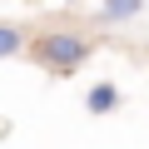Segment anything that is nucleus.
Segmentation results:
<instances>
[{
	"mask_svg": "<svg viewBox=\"0 0 149 149\" xmlns=\"http://www.w3.org/2000/svg\"><path fill=\"white\" fill-rule=\"evenodd\" d=\"M85 55H90V40L74 35V30H50V35H40V45H35V60H40L45 70H55V74L80 70Z\"/></svg>",
	"mask_w": 149,
	"mask_h": 149,
	"instance_id": "1",
	"label": "nucleus"
},
{
	"mask_svg": "<svg viewBox=\"0 0 149 149\" xmlns=\"http://www.w3.org/2000/svg\"><path fill=\"white\" fill-rule=\"evenodd\" d=\"M114 100H119L114 85H95V90L85 95V109H90V114H104V109H114Z\"/></svg>",
	"mask_w": 149,
	"mask_h": 149,
	"instance_id": "2",
	"label": "nucleus"
},
{
	"mask_svg": "<svg viewBox=\"0 0 149 149\" xmlns=\"http://www.w3.org/2000/svg\"><path fill=\"white\" fill-rule=\"evenodd\" d=\"M144 10V0H104V20H129Z\"/></svg>",
	"mask_w": 149,
	"mask_h": 149,
	"instance_id": "3",
	"label": "nucleus"
},
{
	"mask_svg": "<svg viewBox=\"0 0 149 149\" xmlns=\"http://www.w3.org/2000/svg\"><path fill=\"white\" fill-rule=\"evenodd\" d=\"M20 40H25V35H20L15 25H0V60H10V55L20 50Z\"/></svg>",
	"mask_w": 149,
	"mask_h": 149,
	"instance_id": "4",
	"label": "nucleus"
}]
</instances>
